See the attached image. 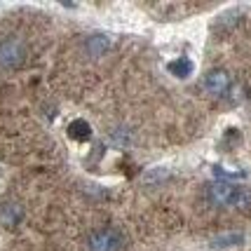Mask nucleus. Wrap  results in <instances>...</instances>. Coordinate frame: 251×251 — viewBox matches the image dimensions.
I'll return each instance as SVG.
<instances>
[{
	"label": "nucleus",
	"instance_id": "obj_7",
	"mask_svg": "<svg viewBox=\"0 0 251 251\" xmlns=\"http://www.w3.org/2000/svg\"><path fill=\"white\" fill-rule=\"evenodd\" d=\"M193 68H195V66H193V61H190L188 56H178V59H174V61L167 64V71L176 77H188L193 73Z\"/></svg>",
	"mask_w": 251,
	"mask_h": 251
},
{
	"label": "nucleus",
	"instance_id": "obj_8",
	"mask_svg": "<svg viewBox=\"0 0 251 251\" xmlns=\"http://www.w3.org/2000/svg\"><path fill=\"white\" fill-rule=\"evenodd\" d=\"M92 129H89V125L85 120H75L68 125V136L71 139H75V141H87Z\"/></svg>",
	"mask_w": 251,
	"mask_h": 251
},
{
	"label": "nucleus",
	"instance_id": "obj_2",
	"mask_svg": "<svg viewBox=\"0 0 251 251\" xmlns=\"http://www.w3.org/2000/svg\"><path fill=\"white\" fill-rule=\"evenodd\" d=\"M26 56H28V47H26V43H24L22 38H14L12 35V38L0 40V66L2 68L14 71V68L24 66Z\"/></svg>",
	"mask_w": 251,
	"mask_h": 251
},
{
	"label": "nucleus",
	"instance_id": "obj_3",
	"mask_svg": "<svg viewBox=\"0 0 251 251\" xmlns=\"http://www.w3.org/2000/svg\"><path fill=\"white\" fill-rule=\"evenodd\" d=\"M125 244L120 230L115 228H101L94 230L87 240V249L89 251H120Z\"/></svg>",
	"mask_w": 251,
	"mask_h": 251
},
{
	"label": "nucleus",
	"instance_id": "obj_9",
	"mask_svg": "<svg viewBox=\"0 0 251 251\" xmlns=\"http://www.w3.org/2000/svg\"><path fill=\"white\" fill-rule=\"evenodd\" d=\"M242 240H244L242 235H223L214 240V247H232V244H240Z\"/></svg>",
	"mask_w": 251,
	"mask_h": 251
},
{
	"label": "nucleus",
	"instance_id": "obj_1",
	"mask_svg": "<svg viewBox=\"0 0 251 251\" xmlns=\"http://www.w3.org/2000/svg\"><path fill=\"white\" fill-rule=\"evenodd\" d=\"M207 197L216 207H235L244 209L251 204V195L244 188L228 183V181H214L207 186Z\"/></svg>",
	"mask_w": 251,
	"mask_h": 251
},
{
	"label": "nucleus",
	"instance_id": "obj_4",
	"mask_svg": "<svg viewBox=\"0 0 251 251\" xmlns=\"http://www.w3.org/2000/svg\"><path fill=\"white\" fill-rule=\"evenodd\" d=\"M204 87H207V92L214 94V97H228L230 92H232V77H230L228 71L214 68V71H209L207 77H204Z\"/></svg>",
	"mask_w": 251,
	"mask_h": 251
},
{
	"label": "nucleus",
	"instance_id": "obj_6",
	"mask_svg": "<svg viewBox=\"0 0 251 251\" xmlns=\"http://www.w3.org/2000/svg\"><path fill=\"white\" fill-rule=\"evenodd\" d=\"M110 47V40L108 35H103V33H94V35H89L87 43H85V50H87L89 56H101L106 54Z\"/></svg>",
	"mask_w": 251,
	"mask_h": 251
},
{
	"label": "nucleus",
	"instance_id": "obj_5",
	"mask_svg": "<svg viewBox=\"0 0 251 251\" xmlns=\"http://www.w3.org/2000/svg\"><path fill=\"white\" fill-rule=\"evenodd\" d=\"M24 219V209L22 204H17V202H10V204H2L0 209V221L7 226V228H14V226H19Z\"/></svg>",
	"mask_w": 251,
	"mask_h": 251
}]
</instances>
